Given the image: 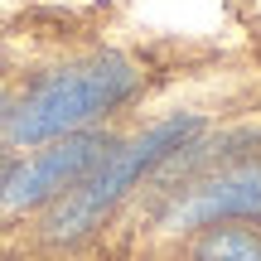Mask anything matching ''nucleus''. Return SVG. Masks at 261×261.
<instances>
[{
  "label": "nucleus",
  "instance_id": "1",
  "mask_svg": "<svg viewBox=\"0 0 261 261\" xmlns=\"http://www.w3.org/2000/svg\"><path fill=\"white\" fill-rule=\"evenodd\" d=\"M140 87L136 63L121 54H97L87 63L58 68L44 83H34V92L5 116V130L15 145H39L54 136H77L87 121L116 112L130 92Z\"/></svg>",
  "mask_w": 261,
  "mask_h": 261
},
{
  "label": "nucleus",
  "instance_id": "5",
  "mask_svg": "<svg viewBox=\"0 0 261 261\" xmlns=\"http://www.w3.org/2000/svg\"><path fill=\"white\" fill-rule=\"evenodd\" d=\"M194 261H261V227H232V223L203 227Z\"/></svg>",
  "mask_w": 261,
  "mask_h": 261
},
{
  "label": "nucleus",
  "instance_id": "3",
  "mask_svg": "<svg viewBox=\"0 0 261 261\" xmlns=\"http://www.w3.org/2000/svg\"><path fill=\"white\" fill-rule=\"evenodd\" d=\"M107 140L102 136H63L54 150H39L34 160H24L19 169H10V179L0 184V198L5 208H34L44 198H58L87 174V169L102 160Z\"/></svg>",
  "mask_w": 261,
  "mask_h": 261
},
{
  "label": "nucleus",
  "instance_id": "6",
  "mask_svg": "<svg viewBox=\"0 0 261 261\" xmlns=\"http://www.w3.org/2000/svg\"><path fill=\"white\" fill-rule=\"evenodd\" d=\"M0 179H5V160H0Z\"/></svg>",
  "mask_w": 261,
  "mask_h": 261
},
{
  "label": "nucleus",
  "instance_id": "4",
  "mask_svg": "<svg viewBox=\"0 0 261 261\" xmlns=\"http://www.w3.org/2000/svg\"><path fill=\"white\" fill-rule=\"evenodd\" d=\"M261 213V165H237L208 174L203 184L184 189L165 208V227H213L223 218H256Z\"/></svg>",
  "mask_w": 261,
  "mask_h": 261
},
{
  "label": "nucleus",
  "instance_id": "2",
  "mask_svg": "<svg viewBox=\"0 0 261 261\" xmlns=\"http://www.w3.org/2000/svg\"><path fill=\"white\" fill-rule=\"evenodd\" d=\"M194 136H198V116H174V121H160V126H150L145 136L116 145L112 155H102L68 194H58L54 213L44 218V232L54 237V242H77V237L92 232V227L130 194V184H136L140 174H150L160 160L179 155Z\"/></svg>",
  "mask_w": 261,
  "mask_h": 261
},
{
  "label": "nucleus",
  "instance_id": "7",
  "mask_svg": "<svg viewBox=\"0 0 261 261\" xmlns=\"http://www.w3.org/2000/svg\"><path fill=\"white\" fill-rule=\"evenodd\" d=\"M0 112H5V97H0Z\"/></svg>",
  "mask_w": 261,
  "mask_h": 261
}]
</instances>
